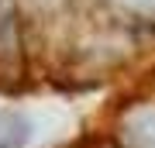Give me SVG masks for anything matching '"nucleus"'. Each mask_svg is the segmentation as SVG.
Returning <instances> with one entry per match:
<instances>
[{
  "instance_id": "nucleus-1",
  "label": "nucleus",
  "mask_w": 155,
  "mask_h": 148,
  "mask_svg": "<svg viewBox=\"0 0 155 148\" xmlns=\"http://www.w3.org/2000/svg\"><path fill=\"white\" fill-rule=\"evenodd\" d=\"M121 138L127 148H155V104H134L121 117Z\"/></svg>"
},
{
  "instance_id": "nucleus-2",
  "label": "nucleus",
  "mask_w": 155,
  "mask_h": 148,
  "mask_svg": "<svg viewBox=\"0 0 155 148\" xmlns=\"http://www.w3.org/2000/svg\"><path fill=\"white\" fill-rule=\"evenodd\" d=\"M31 121L21 114V110H4L0 114V148H21L28 141Z\"/></svg>"
},
{
  "instance_id": "nucleus-3",
  "label": "nucleus",
  "mask_w": 155,
  "mask_h": 148,
  "mask_svg": "<svg viewBox=\"0 0 155 148\" xmlns=\"http://www.w3.org/2000/svg\"><path fill=\"white\" fill-rule=\"evenodd\" d=\"M127 11H134L138 17H148V21H155V0H124Z\"/></svg>"
}]
</instances>
